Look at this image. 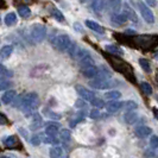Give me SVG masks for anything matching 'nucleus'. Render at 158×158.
I'll list each match as a JSON object with an SVG mask.
<instances>
[{
    "instance_id": "f704fd0d",
    "label": "nucleus",
    "mask_w": 158,
    "mask_h": 158,
    "mask_svg": "<svg viewBox=\"0 0 158 158\" xmlns=\"http://www.w3.org/2000/svg\"><path fill=\"white\" fill-rule=\"evenodd\" d=\"M60 138H61V140H63V142H69L71 138L70 132H69L68 130H62L61 133H60Z\"/></svg>"
},
{
    "instance_id": "4be33fe9",
    "label": "nucleus",
    "mask_w": 158,
    "mask_h": 158,
    "mask_svg": "<svg viewBox=\"0 0 158 158\" xmlns=\"http://www.w3.org/2000/svg\"><path fill=\"white\" fill-rule=\"evenodd\" d=\"M120 96H121V93L118 90H111V92L105 93V99L111 100V101H117L118 99H120Z\"/></svg>"
},
{
    "instance_id": "49530a36",
    "label": "nucleus",
    "mask_w": 158,
    "mask_h": 158,
    "mask_svg": "<svg viewBox=\"0 0 158 158\" xmlns=\"http://www.w3.org/2000/svg\"><path fill=\"white\" fill-rule=\"evenodd\" d=\"M145 4H148V5H150V6H156V5H157L156 1H151V0H148Z\"/></svg>"
},
{
    "instance_id": "20e7f679",
    "label": "nucleus",
    "mask_w": 158,
    "mask_h": 158,
    "mask_svg": "<svg viewBox=\"0 0 158 158\" xmlns=\"http://www.w3.org/2000/svg\"><path fill=\"white\" fill-rule=\"evenodd\" d=\"M138 7H139V11L142 13V17L144 18V20L148 24H153L155 23V16L152 13L150 8L146 6L145 2H138Z\"/></svg>"
},
{
    "instance_id": "c03bdc74",
    "label": "nucleus",
    "mask_w": 158,
    "mask_h": 158,
    "mask_svg": "<svg viewBox=\"0 0 158 158\" xmlns=\"http://www.w3.org/2000/svg\"><path fill=\"white\" fill-rule=\"evenodd\" d=\"M7 124H8L7 118L2 113H0V125H7Z\"/></svg>"
},
{
    "instance_id": "9d476101",
    "label": "nucleus",
    "mask_w": 158,
    "mask_h": 158,
    "mask_svg": "<svg viewBox=\"0 0 158 158\" xmlns=\"http://www.w3.org/2000/svg\"><path fill=\"white\" fill-rule=\"evenodd\" d=\"M16 96H17V92L13 90V89H11V90L6 92L5 94L1 96V101H2L4 105H10V103L13 102V100L16 99Z\"/></svg>"
},
{
    "instance_id": "bb28decb",
    "label": "nucleus",
    "mask_w": 158,
    "mask_h": 158,
    "mask_svg": "<svg viewBox=\"0 0 158 158\" xmlns=\"http://www.w3.org/2000/svg\"><path fill=\"white\" fill-rule=\"evenodd\" d=\"M106 51H108V52H111V54H113V55H119L121 56L124 52H123V50L120 49V48H118L117 45H106Z\"/></svg>"
},
{
    "instance_id": "f257e3e1",
    "label": "nucleus",
    "mask_w": 158,
    "mask_h": 158,
    "mask_svg": "<svg viewBox=\"0 0 158 158\" xmlns=\"http://www.w3.org/2000/svg\"><path fill=\"white\" fill-rule=\"evenodd\" d=\"M40 105V98L36 93H29L22 98L20 108L23 110L25 117H31L36 113V110Z\"/></svg>"
},
{
    "instance_id": "3c124183",
    "label": "nucleus",
    "mask_w": 158,
    "mask_h": 158,
    "mask_svg": "<svg viewBox=\"0 0 158 158\" xmlns=\"http://www.w3.org/2000/svg\"><path fill=\"white\" fill-rule=\"evenodd\" d=\"M155 58H156V60H158V51L155 54Z\"/></svg>"
},
{
    "instance_id": "b1692460",
    "label": "nucleus",
    "mask_w": 158,
    "mask_h": 158,
    "mask_svg": "<svg viewBox=\"0 0 158 158\" xmlns=\"http://www.w3.org/2000/svg\"><path fill=\"white\" fill-rule=\"evenodd\" d=\"M16 23H17L16 13L11 12V13H7V15L5 16V24H6L7 26H13V25H15Z\"/></svg>"
},
{
    "instance_id": "c9c22d12",
    "label": "nucleus",
    "mask_w": 158,
    "mask_h": 158,
    "mask_svg": "<svg viewBox=\"0 0 158 158\" xmlns=\"http://www.w3.org/2000/svg\"><path fill=\"white\" fill-rule=\"evenodd\" d=\"M92 105H93L94 107H96V108H102V107L106 106L105 101H103L102 99H99V98H95L94 100L92 101Z\"/></svg>"
},
{
    "instance_id": "aec40b11",
    "label": "nucleus",
    "mask_w": 158,
    "mask_h": 158,
    "mask_svg": "<svg viewBox=\"0 0 158 158\" xmlns=\"http://www.w3.org/2000/svg\"><path fill=\"white\" fill-rule=\"evenodd\" d=\"M86 25H87L90 30L98 32V33H103V32H105V30H103L102 26H101L100 24L93 22V20H87V22H86Z\"/></svg>"
},
{
    "instance_id": "de8ad7c7",
    "label": "nucleus",
    "mask_w": 158,
    "mask_h": 158,
    "mask_svg": "<svg viewBox=\"0 0 158 158\" xmlns=\"http://www.w3.org/2000/svg\"><path fill=\"white\" fill-rule=\"evenodd\" d=\"M18 131H19V132H22V135H23L24 137H25V138H27V135H26V132H25V130H23V128H19Z\"/></svg>"
},
{
    "instance_id": "473e14b6",
    "label": "nucleus",
    "mask_w": 158,
    "mask_h": 158,
    "mask_svg": "<svg viewBox=\"0 0 158 158\" xmlns=\"http://www.w3.org/2000/svg\"><path fill=\"white\" fill-rule=\"evenodd\" d=\"M43 142L45 143V144H51V145H57L60 140L56 138V137H50V135H45L44 138H43Z\"/></svg>"
},
{
    "instance_id": "2f4dec72",
    "label": "nucleus",
    "mask_w": 158,
    "mask_h": 158,
    "mask_svg": "<svg viewBox=\"0 0 158 158\" xmlns=\"http://www.w3.org/2000/svg\"><path fill=\"white\" fill-rule=\"evenodd\" d=\"M140 87H142V90L145 93L146 95H151L152 94V87H151L150 83H148V82H142L140 83Z\"/></svg>"
},
{
    "instance_id": "37998d69",
    "label": "nucleus",
    "mask_w": 158,
    "mask_h": 158,
    "mask_svg": "<svg viewBox=\"0 0 158 158\" xmlns=\"http://www.w3.org/2000/svg\"><path fill=\"white\" fill-rule=\"evenodd\" d=\"M75 107L76 108H86V101L82 100V99H79L75 101Z\"/></svg>"
},
{
    "instance_id": "5701e85b",
    "label": "nucleus",
    "mask_w": 158,
    "mask_h": 158,
    "mask_svg": "<svg viewBox=\"0 0 158 158\" xmlns=\"http://www.w3.org/2000/svg\"><path fill=\"white\" fill-rule=\"evenodd\" d=\"M106 5L107 4L105 1H102V0H95V1L92 2V7H93V10H94L95 12H101V11H103L105 7H106Z\"/></svg>"
},
{
    "instance_id": "c85d7f7f",
    "label": "nucleus",
    "mask_w": 158,
    "mask_h": 158,
    "mask_svg": "<svg viewBox=\"0 0 158 158\" xmlns=\"http://www.w3.org/2000/svg\"><path fill=\"white\" fill-rule=\"evenodd\" d=\"M137 107H138L137 102L132 101V100H128V101H126V102L124 103V108H125L126 112H133L135 110H137Z\"/></svg>"
},
{
    "instance_id": "6ab92c4d",
    "label": "nucleus",
    "mask_w": 158,
    "mask_h": 158,
    "mask_svg": "<svg viewBox=\"0 0 158 158\" xmlns=\"http://www.w3.org/2000/svg\"><path fill=\"white\" fill-rule=\"evenodd\" d=\"M89 56V52H88L87 49H85V48H77V50H76V52H75V55L73 58H75L76 61H81V60H83L85 57H87Z\"/></svg>"
},
{
    "instance_id": "09e8293b",
    "label": "nucleus",
    "mask_w": 158,
    "mask_h": 158,
    "mask_svg": "<svg viewBox=\"0 0 158 158\" xmlns=\"http://www.w3.org/2000/svg\"><path fill=\"white\" fill-rule=\"evenodd\" d=\"M153 113H155V117H156V119L158 120V110H155V111H153Z\"/></svg>"
},
{
    "instance_id": "72a5a7b5",
    "label": "nucleus",
    "mask_w": 158,
    "mask_h": 158,
    "mask_svg": "<svg viewBox=\"0 0 158 158\" xmlns=\"http://www.w3.org/2000/svg\"><path fill=\"white\" fill-rule=\"evenodd\" d=\"M42 140H43V135H40V133H37V135H35L31 138V144L33 146H38L42 143Z\"/></svg>"
},
{
    "instance_id": "c756f323",
    "label": "nucleus",
    "mask_w": 158,
    "mask_h": 158,
    "mask_svg": "<svg viewBox=\"0 0 158 158\" xmlns=\"http://www.w3.org/2000/svg\"><path fill=\"white\" fill-rule=\"evenodd\" d=\"M51 15H52V17L55 18L56 20H58L60 23H63L64 22L63 15H62V12H61L58 8H52V10H51Z\"/></svg>"
},
{
    "instance_id": "f8f14e48",
    "label": "nucleus",
    "mask_w": 158,
    "mask_h": 158,
    "mask_svg": "<svg viewBox=\"0 0 158 158\" xmlns=\"http://www.w3.org/2000/svg\"><path fill=\"white\" fill-rule=\"evenodd\" d=\"M43 126V120H42V117H40L38 113H35L32 115V123L30 125V128L31 130H38Z\"/></svg>"
},
{
    "instance_id": "ddd939ff",
    "label": "nucleus",
    "mask_w": 158,
    "mask_h": 158,
    "mask_svg": "<svg viewBox=\"0 0 158 158\" xmlns=\"http://www.w3.org/2000/svg\"><path fill=\"white\" fill-rule=\"evenodd\" d=\"M60 130V125L55 124V123H50L47 127H45V135H50V137H56Z\"/></svg>"
},
{
    "instance_id": "58836bf2",
    "label": "nucleus",
    "mask_w": 158,
    "mask_h": 158,
    "mask_svg": "<svg viewBox=\"0 0 158 158\" xmlns=\"http://www.w3.org/2000/svg\"><path fill=\"white\" fill-rule=\"evenodd\" d=\"M77 45L75 44V43H71L70 47L68 48V50H67V52L69 54V55L71 56V57H74V55H75V52H76V50H77Z\"/></svg>"
},
{
    "instance_id": "7c9ffc66",
    "label": "nucleus",
    "mask_w": 158,
    "mask_h": 158,
    "mask_svg": "<svg viewBox=\"0 0 158 158\" xmlns=\"http://www.w3.org/2000/svg\"><path fill=\"white\" fill-rule=\"evenodd\" d=\"M139 64H140V67H142L143 70L145 71V73H151V67H150V63H149L148 60L140 58V60H139Z\"/></svg>"
},
{
    "instance_id": "6e6552de",
    "label": "nucleus",
    "mask_w": 158,
    "mask_h": 158,
    "mask_svg": "<svg viewBox=\"0 0 158 158\" xmlns=\"http://www.w3.org/2000/svg\"><path fill=\"white\" fill-rule=\"evenodd\" d=\"M89 85L93 88H95V89L103 90V89L111 88L113 86V82H111V81H98V80H93V81H90Z\"/></svg>"
},
{
    "instance_id": "4c0bfd02",
    "label": "nucleus",
    "mask_w": 158,
    "mask_h": 158,
    "mask_svg": "<svg viewBox=\"0 0 158 158\" xmlns=\"http://www.w3.org/2000/svg\"><path fill=\"white\" fill-rule=\"evenodd\" d=\"M150 146L151 149H158V137L157 135H152L150 139Z\"/></svg>"
},
{
    "instance_id": "dca6fc26",
    "label": "nucleus",
    "mask_w": 158,
    "mask_h": 158,
    "mask_svg": "<svg viewBox=\"0 0 158 158\" xmlns=\"http://www.w3.org/2000/svg\"><path fill=\"white\" fill-rule=\"evenodd\" d=\"M112 22L117 25H123L127 22V17L124 13H113L112 15Z\"/></svg>"
},
{
    "instance_id": "f3484780",
    "label": "nucleus",
    "mask_w": 158,
    "mask_h": 158,
    "mask_svg": "<svg viewBox=\"0 0 158 158\" xmlns=\"http://www.w3.org/2000/svg\"><path fill=\"white\" fill-rule=\"evenodd\" d=\"M82 74L87 79H95L96 74H98V67H89V68H86L82 70Z\"/></svg>"
},
{
    "instance_id": "e433bc0d",
    "label": "nucleus",
    "mask_w": 158,
    "mask_h": 158,
    "mask_svg": "<svg viewBox=\"0 0 158 158\" xmlns=\"http://www.w3.org/2000/svg\"><path fill=\"white\" fill-rule=\"evenodd\" d=\"M10 86H11V82H10L7 79H5V77H1V79H0V90L8 89Z\"/></svg>"
},
{
    "instance_id": "ea45409f",
    "label": "nucleus",
    "mask_w": 158,
    "mask_h": 158,
    "mask_svg": "<svg viewBox=\"0 0 158 158\" xmlns=\"http://www.w3.org/2000/svg\"><path fill=\"white\" fill-rule=\"evenodd\" d=\"M8 75H11V71H8L2 64L0 63V79L1 77H4V76H6V77H8Z\"/></svg>"
},
{
    "instance_id": "412c9836",
    "label": "nucleus",
    "mask_w": 158,
    "mask_h": 158,
    "mask_svg": "<svg viewBox=\"0 0 158 158\" xmlns=\"http://www.w3.org/2000/svg\"><path fill=\"white\" fill-rule=\"evenodd\" d=\"M79 63L81 65V68H82V70H83V69L89 68V67H94V60L92 58V56L89 55L87 57H85L83 60H81Z\"/></svg>"
},
{
    "instance_id": "864d4df0",
    "label": "nucleus",
    "mask_w": 158,
    "mask_h": 158,
    "mask_svg": "<svg viewBox=\"0 0 158 158\" xmlns=\"http://www.w3.org/2000/svg\"><path fill=\"white\" fill-rule=\"evenodd\" d=\"M156 80H157V82H158V74H157V76H156Z\"/></svg>"
},
{
    "instance_id": "39448f33",
    "label": "nucleus",
    "mask_w": 158,
    "mask_h": 158,
    "mask_svg": "<svg viewBox=\"0 0 158 158\" xmlns=\"http://www.w3.org/2000/svg\"><path fill=\"white\" fill-rule=\"evenodd\" d=\"M75 90L77 92V94L81 96V99L82 100H85V101H89V102H92L93 100L95 99V94L92 92V90H89L88 88L83 87V86H75Z\"/></svg>"
},
{
    "instance_id": "9b49d317",
    "label": "nucleus",
    "mask_w": 158,
    "mask_h": 158,
    "mask_svg": "<svg viewBox=\"0 0 158 158\" xmlns=\"http://www.w3.org/2000/svg\"><path fill=\"white\" fill-rule=\"evenodd\" d=\"M13 52V45H5L0 49V61H5Z\"/></svg>"
},
{
    "instance_id": "0eeeda50",
    "label": "nucleus",
    "mask_w": 158,
    "mask_h": 158,
    "mask_svg": "<svg viewBox=\"0 0 158 158\" xmlns=\"http://www.w3.org/2000/svg\"><path fill=\"white\" fill-rule=\"evenodd\" d=\"M112 77V73L107 68L105 67H98V74L95 76L94 80H98V81H108V79Z\"/></svg>"
},
{
    "instance_id": "7ed1b4c3",
    "label": "nucleus",
    "mask_w": 158,
    "mask_h": 158,
    "mask_svg": "<svg viewBox=\"0 0 158 158\" xmlns=\"http://www.w3.org/2000/svg\"><path fill=\"white\" fill-rule=\"evenodd\" d=\"M70 44V37L68 35H58L54 40V47L60 51H67Z\"/></svg>"
},
{
    "instance_id": "f03ea898",
    "label": "nucleus",
    "mask_w": 158,
    "mask_h": 158,
    "mask_svg": "<svg viewBox=\"0 0 158 158\" xmlns=\"http://www.w3.org/2000/svg\"><path fill=\"white\" fill-rule=\"evenodd\" d=\"M47 36V27L43 24H36L33 25L31 29V37L32 40L37 43L43 42Z\"/></svg>"
},
{
    "instance_id": "2eb2a0df",
    "label": "nucleus",
    "mask_w": 158,
    "mask_h": 158,
    "mask_svg": "<svg viewBox=\"0 0 158 158\" xmlns=\"http://www.w3.org/2000/svg\"><path fill=\"white\" fill-rule=\"evenodd\" d=\"M18 138H17L16 135H8L7 138L4 140V144H5V146L8 148V149H15L18 146Z\"/></svg>"
},
{
    "instance_id": "a878e982",
    "label": "nucleus",
    "mask_w": 158,
    "mask_h": 158,
    "mask_svg": "<svg viewBox=\"0 0 158 158\" xmlns=\"http://www.w3.org/2000/svg\"><path fill=\"white\" fill-rule=\"evenodd\" d=\"M18 15L20 17H23V18H27L31 15V10L27 6H25V5H22V6L18 7Z\"/></svg>"
},
{
    "instance_id": "a18cd8bd",
    "label": "nucleus",
    "mask_w": 158,
    "mask_h": 158,
    "mask_svg": "<svg viewBox=\"0 0 158 158\" xmlns=\"http://www.w3.org/2000/svg\"><path fill=\"white\" fill-rule=\"evenodd\" d=\"M74 29H75L77 32H80V33H82V32H83V30H82V26H81V24H80V23L74 24Z\"/></svg>"
},
{
    "instance_id": "79ce46f5",
    "label": "nucleus",
    "mask_w": 158,
    "mask_h": 158,
    "mask_svg": "<svg viewBox=\"0 0 158 158\" xmlns=\"http://www.w3.org/2000/svg\"><path fill=\"white\" fill-rule=\"evenodd\" d=\"M89 117L92 119H98V118H100V112L98 111L96 108H93L92 111L89 112Z\"/></svg>"
},
{
    "instance_id": "a211bd4d",
    "label": "nucleus",
    "mask_w": 158,
    "mask_h": 158,
    "mask_svg": "<svg viewBox=\"0 0 158 158\" xmlns=\"http://www.w3.org/2000/svg\"><path fill=\"white\" fill-rule=\"evenodd\" d=\"M137 119H138V114L135 113V112H127L124 115V120H125V123L127 125H133L137 121Z\"/></svg>"
},
{
    "instance_id": "8fccbe9b",
    "label": "nucleus",
    "mask_w": 158,
    "mask_h": 158,
    "mask_svg": "<svg viewBox=\"0 0 158 158\" xmlns=\"http://www.w3.org/2000/svg\"><path fill=\"white\" fill-rule=\"evenodd\" d=\"M126 33H135V31H133V30H127Z\"/></svg>"
},
{
    "instance_id": "1a4fd4ad",
    "label": "nucleus",
    "mask_w": 158,
    "mask_h": 158,
    "mask_svg": "<svg viewBox=\"0 0 158 158\" xmlns=\"http://www.w3.org/2000/svg\"><path fill=\"white\" fill-rule=\"evenodd\" d=\"M151 133H152V130L148 126H139L135 130V135L140 139L148 138L149 135H151Z\"/></svg>"
},
{
    "instance_id": "603ef678",
    "label": "nucleus",
    "mask_w": 158,
    "mask_h": 158,
    "mask_svg": "<svg viewBox=\"0 0 158 158\" xmlns=\"http://www.w3.org/2000/svg\"><path fill=\"white\" fill-rule=\"evenodd\" d=\"M0 158H10V157H6V156H2V157H0Z\"/></svg>"
},
{
    "instance_id": "cd10ccee",
    "label": "nucleus",
    "mask_w": 158,
    "mask_h": 158,
    "mask_svg": "<svg viewBox=\"0 0 158 158\" xmlns=\"http://www.w3.org/2000/svg\"><path fill=\"white\" fill-rule=\"evenodd\" d=\"M50 158H60L62 156V149L60 146H54L50 149Z\"/></svg>"
},
{
    "instance_id": "5fc2aeb1",
    "label": "nucleus",
    "mask_w": 158,
    "mask_h": 158,
    "mask_svg": "<svg viewBox=\"0 0 158 158\" xmlns=\"http://www.w3.org/2000/svg\"><path fill=\"white\" fill-rule=\"evenodd\" d=\"M157 101H158V95H157Z\"/></svg>"
},
{
    "instance_id": "4468645a",
    "label": "nucleus",
    "mask_w": 158,
    "mask_h": 158,
    "mask_svg": "<svg viewBox=\"0 0 158 158\" xmlns=\"http://www.w3.org/2000/svg\"><path fill=\"white\" fill-rule=\"evenodd\" d=\"M123 107H124V103L120 102V101H111L110 103L106 105V108L110 113H115Z\"/></svg>"
},
{
    "instance_id": "a19ab883",
    "label": "nucleus",
    "mask_w": 158,
    "mask_h": 158,
    "mask_svg": "<svg viewBox=\"0 0 158 158\" xmlns=\"http://www.w3.org/2000/svg\"><path fill=\"white\" fill-rule=\"evenodd\" d=\"M45 113H47V115L49 117V118H51V119H61V115L60 114H57V113H54V112H51V111H49V110H45Z\"/></svg>"
},
{
    "instance_id": "423d86ee",
    "label": "nucleus",
    "mask_w": 158,
    "mask_h": 158,
    "mask_svg": "<svg viewBox=\"0 0 158 158\" xmlns=\"http://www.w3.org/2000/svg\"><path fill=\"white\" fill-rule=\"evenodd\" d=\"M123 6H124V12L123 13L127 17V19H130L131 22H133L135 24H138V16L135 15V10L131 7L127 2H124Z\"/></svg>"
},
{
    "instance_id": "393cba45",
    "label": "nucleus",
    "mask_w": 158,
    "mask_h": 158,
    "mask_svg": "<svg viewBox=\"0 0 158 158\" xmlns=\"http://www.w3.org/2000/svg\"><path fill=\"white\" fill-rule=\"evenodd\" d=\"M49 65H40V67H36L32 73H35L36 71V75L33 76V77H42V76H44L45 75V73H47V69Z\"/></svg>"
}]
</instances>
